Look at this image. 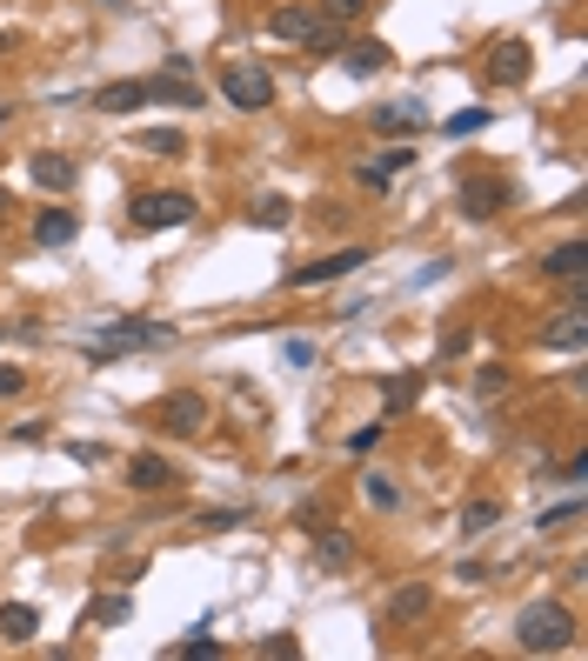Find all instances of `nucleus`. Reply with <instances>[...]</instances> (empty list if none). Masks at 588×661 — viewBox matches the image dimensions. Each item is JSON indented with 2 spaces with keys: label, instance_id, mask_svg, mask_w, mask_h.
I'll return each mask as SVG.
<instances>
[{
  "label": "nucleus",
  "instance_id": "30",
  "mask_svg": "<svg viewBox=\"0 0 588 661\" xmlns=\"http://www.w3.org/2000/svg\"><path fill=\"white\" fill-rule=\"evenodd\" d=\"M495 522H501V502H468L462 508V535H488Z\"/></svg>",
  "mask_w": 588,
  "mask_h": 661
},
{
  "label": "nucleus",
  "instance_id": "1",
  "mask_svg": "<svg viewBox=\"0 0 588 661\" xmlns=\"http://www.w3.org/2000/svg\"><path fill=\"white\" fill-rule=\"evenodd\" d=\"M515 648L522 654H562V648H575V615L562 602H529L515 615Z\"/></svg>",
  "mask_w": 588,
  "mask_h": 661
},
{
  "label": "nucleus",
  "instance_id": "36",
  "mask_svg": "<svg viewBox=\"0 0 588 661\" xmlns=\"http://www.w3.org/2000/svg\"><path fill=\"white\" fill-rule=\"evenodd\" d=\"M247 522V508H208L201 515V528H241Z\"/></svg>",
  "mask_w": 588,
  "mask_h": 661
},
{
  "label": "nucleus",
  "instance_id": "25",
  "mask_svg": "<svg viewBox=\"0 0 588 661\" xmlns=\"http://www.w3.org/2000/svg\"><path fill=\"white\" fill-rule=\"evenodd\" d=\"M535 528H542V535H568V528H581V494H568V502L542 508V515H535Z\"/></svg>",
  "mask_w": 588,
  "mask_h": 661
},
{
  "label": "nucleus",
  "instance_id": "9",
  "mask_svg": "<svg viewBox=\"0 0 588 661\" xmlns=\"http://www.w3.org/2000/svg\"><path fill=\"white\" fill-rule=\"evenodd\" d=\"M509 201H515V188L509 181H488V175H475V181H462V214L468 221H495V214H509Z\"/></svg>",
  "mask_w": 588,
  "mask_h": 661
},
{
  "label": "nucleus",
  "instance_id": "31",
  "mask_svg": "<svg viewBox=\"0 0 588 661\" xmlns=\"http://www.w3.org/2000/svg\"><path fill=\"white\" fill-rule=\"evenodd\" d=\"M362 14H368V0H321V21L328 27H355Z\"/></svg>",
  "mask_w": 588,
  "mask_h": 661
},
{
  "label": "nucleus",
  "instance_id": "13",
  "mask_svg": "<svg viewBox=\"0 0 588 661\" xmlns=\"http://www.w3.org/2000/svg\"><path fill=\"white\" fill-rule=\"evenodd\" d=\"M314 27H321V14H314V8H275V14H268V34H275V41H288V47H308V41H314Z\"/></svg>",
  "mask_w": 588,
  "mask_h": 661
},
{
  "label": "nucleus",
  "instance_id": "28",
  "mask_svg": "<svg viewBox=\"0 0 588 661\" xmlns=\"http://www.w3.org/2000/svg\"><path fill=\"white\" fill-rule=\"evenodd\" d=\"M127 615H134L127 595H101V602L88 608V628H114V621H127Z\"/></svg>",
  "mask_w": 588,
  "mask_h": 661
},
{
  "label": "nucleus",
  "instance_id": "32",
  "mask_svg": "<svg viewBox=\"0 0 588 661\" xmlns=\"http://www.w3.org/2000/svg\"><path fill=\"white\" fill-rule=\"evenodd\" d=\"M141 147H147V154H188V141H181L175 127H147V134H141Z\"/></svg>",
  "mask_w": 588,
  "mask_h": 661
},
{
  "label": "nucleus",
  "instance_id": "20",
  "mask_svg": "<svg viewBox=\"0 0 588 661\" xmlns=\"http://www.w3.org/2000/svg\"><path fill=\"white\" fill-rule=\"evenodd\" d=\"M167 654H175V661H221L228 648H221V641L208 635V621H195V628H188L181 641H167Z\"/></svg>",
  "mask_w": 588,
  "mask_h": 661
},
{
  "label": "nucleus",
  "instance_id": "4",
  "mask_svg": "<svg viewBox=\"0 0 588 661\" xmlns=\"http://www.w3.org/2000/svg\"><path fill=\"white\" fill-rule=\"evenodd\" d=\"M127 221H134L141 234H160V227H188V221H195V194H181V188H147V194H134Z\"/></svg>",
  "mask_w": 588,
  "mask_h": 661
},
{
  "label": "nucleus",
  "instance_id": "11",
  "mask_svg": "<svg viewBox=\"0 0 588 661\" xmlns=\"http://www.w3.org/2000/svg\"><path fill=\"white\" fill-rule=\"evenodd\" d=\"M542 348H548V355H581V348H588V307H562V314L542 327Z\"/></svg>",
  "mask_w": 588,
  "mask_h": 661
},
{
  "label": "nucleus",
  "instance_id": "8",
  "mask_svg": "<svg viewBox=\"0 0 588 661\" xmlns=\"http://www.w3.org/2000/svg\"><path fill=\"white\" fill-rule=\"evenodd\" d=\"M529 74H535V47H522V41H495L488 47V67H481L488 88H522Z\"/></svg>",
  "mask_w": 588,
  "mask_h": 661
},
{
  "label": "nucleus",
  "instance_id": "5",
  "mask_svg": "<svg viewBox=\"0 0 588 661\" xmlns=\"http://www.w3.org/2000/svg\"><path fill=\"white\" fill-rule=\"evenodd\" d=\"M181 335L167 321H141V314H114L108 327H101V348H114V355H127V348H175Z\"/></svg>",
  "mask_w": 588,
  "mask_h": 661
},
{
  "label": "nucleus",
  "instance_id": "29",
  "mask_svg": "<svg viewBox=\"0 0 588 661\" xmlns=\"http://www.w3.org/2000/svg\"><path fill=\"white\" fill-rule=\"evenodd\" d=\"M481 127H488V108H462V114H448V121H442V134H448V141H468V134H481Z\"/></svg>",
  "mask_w": 588,
  "mask_h": 661
},
{
  "label": "nucleus",
  "instance_id": "22",
  "mask_svg": "<svg viewBox=\"0 0 588 661\" xmlns=\"http://www.w3.org/2000/svg\"><path fill=\"white\" fill-rule=\"evenodd\" d=\"M34 635H41V608H27V602L0 608V641H34Z\"/></svg>",
  "mask_w": 588,
  "mask_h": 661
},
{
  "label": "nucleus",
  "instance_id": "2",
  "mask_svg": "<svg viewBox=\"0 0 588 661\" xmlns=\"http://www.w3.org/2000/svg\"><path fill=\"white\" fill-rule=\"evenodd\" d=\"M221 101L241 108V114L275 108V74L262 60H221Z\"/></svg>",
  "mask_w": 588,
  "mask_h": 661
},
{
  "label": "nucleus",
  "instance_id": "42",
  "mask_svg": "<svg viewBox=\"0 0 588 661\" xmlns=\"http://www.w3.org/2000/svg\"><path fill=\"white\" fill-rule=\"evenodd\" d=\"M8 47H14V41H8V34H0V54H8Z\"/></svg>",
  "mask_w": 588,
  "mask_h": 661
},
{
  "label": "nucleus",
  "instance_id": "37",
  "mask_svg": "<svg viewBox=\"0 0 588 661\" xmlns=\"http://www.w3.org/2000/svg\"><path fill=\"white\" fill-rule=\"evenodd\" d=\"M21 388H27V368H8V361H0V401L21 394Z\"/></svg>",
  "mask_w": 588,
  "mask_h": 661
},
{
  "label": "nucleus",
  "instance_id": "18",
  "mask_svg": "<svg viewBox=\"0 0 588 661\" xmlns=\"http://www.w3.org/2000/svg\"><path fill=\"white\" fill-rule=\"evenodd\" d=\"M542 275H548V281H575V275H588V240H562V247H548V255H542Z\"/></svg>",
  "mask_w": 588,
  "mask_h": 661
},
{
  "label": "nucleus",
  "instance_id": "12",
  "mask_svg": "<svg viewBox=\"0 0 588 661\" xmlns=\"http://www.w3.org/2000/svg\"><path fill=\"white\" fill-rule=\"evenodd\" d=\"M27 175H34V188H41V194H67V188L80 181L74 154H54V147H41V154L27 160Z\"/></svg>",
  "mask_w": 588,
  "mask_h": 661
},
{
  "label": "nucleus",
  "instance_id": "17",
  "mask_svg": "<svg viewBox=\"0 0 588 661\" xmlns=\"http://www.w3.org/2000/svg\"><path fill=\"white\" fill-rule=\"evenodd\" d=\"M334 60H342V67H348L355 80H368V74H381V67H388L395 54H388L381 41H342V54H334Z\"/></svg>",
  "mask_w": 588,
  "mask_h": 661
},
{
  "label": "nucleus",
  "instance_id": "10",
  "mask_svg": "<svg viewBox=\"0 0 588 661\" xmlns=\"http://www.w3.org/2000/svg\"><path fill=\"white\" fill-rule=\"evenodd\" d=\"M134 494H167V488H181V468L167 461V455H154V448H141L134 461H127V474H121Z\"/></svg>",
  "mask_w": 588,
  "mask_h": 661
},
{
  "label": "nucleus",
  "instance_id": "27",
  "mask_svg": "<svg viewBox=\"0 0 588 661\" xmlns=\"http://www.w3.org/2000/svg\"><path fill=\"white\" fill-rule=\"evenodd\" d=\"M362 494H368V508H381V515H395V508H401V488H395L381 468H368V474H362Z\"/></svg>",
  "mask_w": 588,
  "mask_h": 661
},
{
  "label": "nucleus",
  "instance_id": "35",
  "mask_svg": "<svg viewBox=\"0 0 588 661\" xmlns=\"http://www.w3.org/2000/svg\"><path fill=\"white\" fill-rule=\"evenodd\" d=\"M381 428H388V422H368V428H355V435H348V455H368V448L381 441Z\"/></svg>",
  "mask_w": 588,
  "mask_h": 661
},
{
  "label": "nucleus",
  "instance_id": "40",
  "mask_svg": "<svg viewBox=\"0 0 588 661\" xmlns=\"http://www.w3.org/2000/svg\"><path fill=\"white\" fill-rule=\"evenodd\" d=\"M581 474H588V455H568V461H562V481L581 488Z\"/></svg>",
  "mask_w": 588,
  "mask_h": 661
},
{
  "label": "nucleus",
  "instance_id": "6",
  "mask_svg": "<svg viewBox=\"0 0 588 661\" xmlns=\"http://www.w3.org/2000/svg\"><path fill=\"white\" fill-rule=\"evenodd\" d=\"M375 255L368 247H334V255H321V261H301L295 275H288V288H328V281H348V275H362Z\"/></svg>",
  "mask_w": 588,
  "mask_h": 661
},
{
  "label": "nucleus",
  "instance_id": "15",
  "mask_svg": "<svg viewBox=\"0 0 588 661\" xmlns=\"http://www.w3.org/2000/svg\"><path fill=\"white\" fill-rule=\"evenodd\" d=\"M147 101H160V108H208V94L195 88V80H181V74H154Z\"/></svg>",
  "mask_w": 588,
  "mask_h": 661
},
{
  "label": "nucleus",
  "instance_id": "24",
  "mask_svg": "<svg viewBox=\"0 0 588 661\" xmlns=\"http://www.w3.org/2000/svg\"><path fill=\"white\" fill-rule=\"evenodd\" d=\"M295 221V201H281V194H262V201H247V227H288Z\"/></svg>",
  "mask_w": 588,
  "mask_h": 661
},
{
  "label": "nucleus",
  "instance_id": "39",
  "mask_svg": "<svg viewBox=\"0 0 588 661\" xmlns=\"http://www.w3.org/2000/svg\"><path fill=\"white\" fill-rule=\"evenodd\" d=\"M455 355H468V327H455V335H442V361H455Z\"/></svg>",
  "mask_w": 588,
  "mask_h": 661
},
{
  "label": "nucleus",
  "instance_id": "43",
  "mask_svg": "<svg viewBox=\"0 0 588 661\" xmlns=\"http://www.w3.org/2000/svg\"><path fill=\"white\" fill-rule=\"evenodd\" d=\"M0 121H8V108H0Z\"/></svg>",
  "mask_w": 588,
  "mask_h": 661
},
{
  "label": "nucleus",
  "instance_id": "38",
  "mask_svg": "<svg viewBox=\"0 0 588 661\" xmlns=\"http://www.w3.org/2000/svg\"><path fill=\"white\" fill-rule=\"evenodd\" d=\"M281 355H288V368H314V341H288Z\"/></svg>",
  "mask_w": 588,
  "mask_h": 661
},
{
  "label": "nucleus",
  "instance_id": "26",
  "mask_svg": "<svg viewBox=\"0 0 588 661\" xmlns=\"http://www.w3.org/2000/svg\"><path fill=\"white\" fill-rule=\"evenodd\" d=\"M314 561H321V568H348V561H355V541H348L342 528H334V522H328V535L314 541Z\"/></svg>",
  "mask_w": 588,
  "mask_h": 661
},
{
  "label": "nucleus",
  "instance_id": "16",
  "mask_svg": "<svg viewBox=\"0 0 588 661\" xmlns=\"http://www.w3.org/2000/svg\"><path fill=\"white\" fill-rule=\"evenodd\" d=\"M88 101L101 114H134V108H147V80H108V88H95Z\"/></svg>",
  "mask_w": 588,
  "mask_h": 661
},
{
  "label": "nucleus",
  "instance_id": "7",
  "mask_svg": "<svg viewBox=\"0 0 588 661\" xmlns=\"http://www.w3.org/2000/svg\"><path fill=\"white\" fill-rule=\"evenodd\" d=\"M435 615V582H401L388 602H381V621L388 628H422Z\"/></svg>",
  "mask_w": 588,
  "mask_h": 661
},
{
  "label": "nucleus",
  "instance_id": "19",
  "mask_svg": "<svg viewBox=\"0 0 588 661\" xmlns=\"http://www.w3.org/2000/svg\"><path fill=\"white\" fill-rule=\"evenodd\" d=\"M74 234H80V214H74V208H41V214H34V240H41V247H67Z\"/></svg>",
  "mask_w": 588,
  "mask_h": 661
},
{
  "label": "nucleus",
  "instance_id": "3",
  "mask_svg": "<svg viewBox=\"0 0 588 661\" xmlns=\"http://www.w3.org/2000/svg\"><path fill=\"white\" fill-rule=\"evenodd\" d=\"M154 422H160L167 435H175V441H201V435H208V422H214V401H208L201 388H175V394H160Z\"/></svg>",
  "mask_w": 588,
  "mask_h": 661
},
{
  "label": "nucleus",
  "instance_id": "33",
  "mask_svg": "<svg viewBox=\"0 0 588 661\" xmlns=\"http://www.w3.org/2000/svg\"><path fill=\"white\" fill-rule=\"evenodd\" d=\"M501 388H509V368H501V361L475 368V394H481V401H488V394H501Z\"/></svg>",
  "mask_w": 588,
  "mask_h": 661
},
{
  "label": "nucleus",
  "instance_id": "23",
  "mask_svg": "<svg viewBox=\"0 0 588 661\" xmlns=\"http://www.w3.org/2000/svg\"><path fill=\"white\" fill-rule=\"evenodd\" d=\"M401 168H414V147H388L381 160H368V168H362V188H388Z\"/></svg>",
  "mask_w": 588,
  "mask_h": 661
},
{
  "label": "nucleus",
  "instance_id": "14",
  "mask_svg": "<svg viewBox=\"0 0 588 661\" xmlns=\"http://www.w3.org/2000/svg\"><path fill=\"white\" fill-rule=\"evenodd\" d=\"M435 114L422 108V101H388V108H375V134H422Z\"/></svg>",
  "mask_w": 588,
  "mask_h": 661
},
{
  "label": "nucleus",
  "instance_id": "41",
  "mask_svg": "<svg viewBox=\"0 0 588 661\" xmlns=\"http://www.w3.org/2000/svg\"><path fill=\"white\" fill-rule=\"evenodd\" d=\"M8 208H14V194H8V188H0V214H8Z\"/></svg>",
  "mask_w": 588,
  "mask_h": 661
},
{
  "label": "nucleus",
  "instance_id": "34",
  "mask_svg": "<svg viewBox=\"0 0 588 661\" xmlns=\"http://www.w3.org/2000/svg\"><path fill=\"white\" fill-rule=\"evenodd\" d=\"M255 654H262V661H295V654H301V641H295V635H268Z\"/></svg>",
  "mask_w": 588,
  "mask_h": 661
},
{
  "label": "nucleus",
  "instance_id": "21",
  "mask_svg": "<svg viewBox=\"0 0 588 661\" xmlns=\"http://www.w3.org/2000/svg\"><path fill=\"white\" fill-rule=\"evenodd\" d=\"M414 394H422V374H414V368H401V374L388 381V394H381V422H401L408 407H414Z\"/></svg>",
  "mask_w": 588,
  "mask_h": 661
}]
</instances>
